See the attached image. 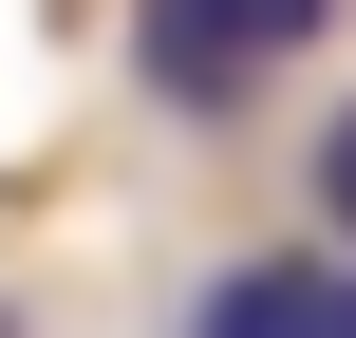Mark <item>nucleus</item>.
<instances>
[{
	"label": "nucleus",
	"instance_id": "nucleus-1",
	"mask_svg": "<svg viewBox=\"0 0 356 338\" xmlns=\"http://www.w3.org/2000/svg\"><path fill=\"white\" fill-rule=\"evenodd\" d=\"M300 38H319V0H131V75H150L188 132H207L263 56H300Z\"/></svg>",
	"mask_w": 356,
	"mask_h": 338
},
{
	"label": "nucleus",
	"instance_id": "nucleus-2",
	"mask_svg": "<svg viewBox=\"0 0 356 338\" xmlns=\"http://www.w3.org/2000/svg\"><path fill=\"white\" fill-rule=\"evenodd\" d=\"M188 338H338V263H300V245H282V263H225Z\"/></svg>",
	"mask_w": 356,
	"mask_h": 338
},
{
	"label": "nucleus",
	"instance_id": "nucleus-3",
	"mask_svg": "<svg viewBox=\"0 0 356 338\" xmlns=\"http://www.w3.org/2000/svg\"><path fill=\"white\" fill-rule=\"evenodd\" d=\"M319 226L356 245V113H319Z\"/></svg>",
	"mask_w": 356,
	"mask_h": 338
},
{
	"label": "nucleus",
	"instance_id": "nucleus-4",
	"mask_svg": "<svg viewBox=\"0 0 356 338\" xmlns=\"http://www.w3.org/2000/svg\"><path fill=\"white\" fill-rule=\"evenodd\" d=\"M338 338H356V282H338Z\"/></svg>",
	"mask_w": 356,
	"mask_h": 338
},
{
	"label": "nucleus",
	"instance_id": "nucleus-5",
	"mask_svg": "<svg viewBox=\"0 0 356 338\" xmlns=\"http://www.w3.org/2000/svg\"><path fill=\"white\" fill-rule=\"evenodd\" d=\"M0 338H19V320H0Z\"/></svg>",
	"mask_w": 356,
	"mask_h": 338
}]
</instances>
